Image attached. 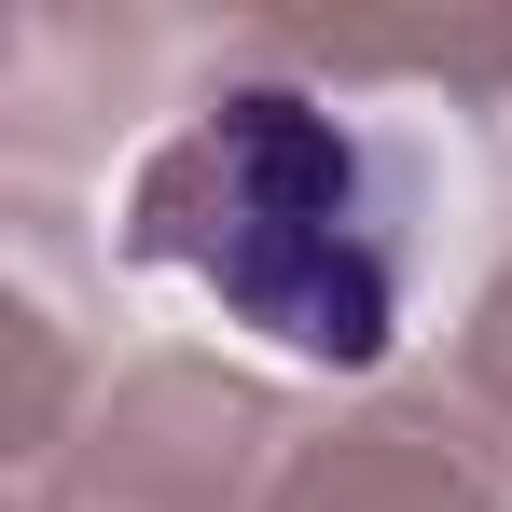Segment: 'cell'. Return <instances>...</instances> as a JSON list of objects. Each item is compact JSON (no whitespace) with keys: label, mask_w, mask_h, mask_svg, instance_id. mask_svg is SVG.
Returning <instances> with one entry per match:
<instances>
[{"label":"cell","mask_w":512,"mask_h":512,"mask_svg":"<svg viewBox=\"0 0 512 512\" xmlns=\"http://www.w3.org/2000/svg\"><path fill=\"white\" fill-rule=\"evenodd\" d=\"M139 250L167 263V277H194L277 360L360 374V360H388V333H402V208H388L374 153L291 84L208 97L153 153Z\"/></svg>","instance_id":"cell-1"}]
</instances>
